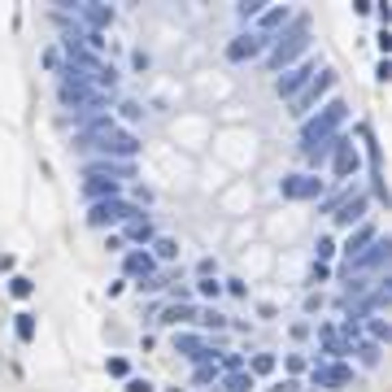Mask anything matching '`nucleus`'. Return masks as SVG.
I'll list each match as a JSON object with an SVG mask.
<instances>
[{"label":"nucleus","instance_id":"nucleus-22","mask_svg":"<svg viewBox=\"0 0 392 392\" xmlns=\"http://www.w3.org/2000/svg\"><path fill=\"white\" fill-rule=\"evenodd\" d=\"M353 353H358L362 366H379V344L375 340H358V344H353Z\"/></svg>","mask_w":392,"mask_h":392},{"label":"nucleus","instance_id":"nucleus-15","mask_svg":"<svg viewBox=\"0 0 392 392\" xmlns=\"http://www.w3.org/2000/svg\"><path fill=\"white\" fill-rule=\"evenodd\" d=\"M174 349H179L183 358H192V362H213V349H205V340H200V336H187V331L174 336Z\"/></svg>","mask_w":392,"mask_h":392},{"label":"nucleus","instance_id":"nucleus-17","mask_svg":"<svg viewBox=\"0 0 392 392\" xmlns=\"http://www.w3.org/2000/svg\"><path fill=\"white\" fill-rule=\"evenodd\" d=\"M127 240H131V244H153V240H157V231H153V222L144 218V213L127 222Z\"/></svg>","mask_w":392,"mask_h":392},{"label":"nucleus","instance_id":"nucleus-14","mask_svg":"<svg viewBox=\"0 0 392 392\" xmlns=\"http://www.w3.org/2000/svg\"><path fill=\"white\" fill-rule=\"evenodd\" d=\"M288 22H292V14H288V5H275V9H261V14H257V35H266V40H270V35H275V31H283V27H288Z\"/></svg>","mask_w":392,"mask_h":392},{"label":"nucleus","instance_id":"nucleus-41","mask_svg":"<svg viewBox=\"0 0 392 392\" xmlns=\"http://www.w3.org/2000/svg\"><path fill=\"white\" fill-rule=\"evenodd\" d=\"M170 392H183V388H170Z\"/></svg>","mask_w":392,"mask_h":392},{"label":"nucleus","instance_id":"nucleus-39","mask_svg":"<svg viewBox=\"0 0 392 392\" xmlns=\"http://www.w3.org/2000/svg\"><path fill=\"white\" fill-rule=\"evenodd\" d=\"M109 375H127V362L122 358H109Z\"/></svg>","mask_w":392,"mask_h":392},{"label":"nucleus","instance_id":"nucleus-19","mask_svg":"<svg viewBox=\"0 0 392 392\" xmlns=\"http://www.w3.org/2000/svg\"><path fill=\"white\" fill-rule=\"evenodd\" d=\"M161 323H166V327H179V323H196V310H192V305H179V301H174L170 310L161 314Z\"/></svg>","mask_w":392,"mask_h":392},{"label":"nucleus","instance_id":"nucleus-34","mask_svg":"<svg viewBox=\"0 0 392 392\" xmlns=\"http://www.w3.org/2000/svg\"><path fill=\"white\" fill-rule=\"evenodd\" d=\"M371 14H379V22L388 27V22H392V5H379V0H375V9H371Z\"/></svg>","mask_w":392,"mask_h":392},{"label":"nucleus","instance_id":"nucleus-18","mask_svg":"<svg viewBox=\"0 0 392 392\" xmlns=\"http://www.w3.org/2000/svg\"><path fill=\"white\" fill-rule=\"evenodd\" d=\"M153 270H157V261H153V253H127V275L153 279Z\"/></svg>","mask_w":392,"mask_h":392},{"label":"nucleus","instance_id":"nucleus-10","mask_svg":"<svg viewBox=\"0 0 392 392\" xmlns=\"http://www.w3.org/2000/svg\"><path fill=\"white\" fill-rule=\"evenodd\" d=\"M83 174L122 183V179H135V166H131V161H114V157H101V161H88V166H83Z\"/></svg>","mask_w":392,"mask_h":392},{"label":"nucleus","instance_id":"nucleus-3","mask_svg":"<svg viewBox=\"0 0 392 392\" xmlns=\"http://www.w3.org/2000/svg\"><path fill=\"white\" fill-rule=\"evenodd\" d=\"M140 218V209L131 205V200H96V205H88V227H122V222Z\"/></svg>","mask_w":392,"mask_h":392},{"label":"nucleus","instance_id":"nucleus-4","mask_svg":"<svg viewBox=\"0 0 392 392\" xmlns=\"http://www.w3.org/2000/svg\"><path fill=\"white\" fill-rule=\"evenodd\" d=\"M314 75H318V66H314V62H296V66H288V70H283V75L275 79V92H279L283 101H292V96H301V92L310 88V79H314Z\"/></svg>","mask_w":392,"mask_h":392},{"label":"nucleus","instance_id":"nucleus-30","mask_svg":"<svg viewBox=\"0 0 392 392\" xmlns=\"http://www.w3.org/2000/svg\"><path fill=\"white\" fill-rule=\"evenodd\" d=\"M222 371H227V375L244 371V358H240V353H222Z\"/></svg>","mask_w":392,"mask_h":392},{"label":"nucleus","instance_id":"nucleus-37","mask_svg":"<svg viewBox=\"0 0 392 392\" xmlns=\"http://www.w3.org/2000/svg\"><path fill=\"white\" fill-rule=\"evenodd\" d=\"M213 375H218V371H213V366H200V371H196V384H209Z\"/></svg>","mask_w":392,"mask_h":392},{"label":"nucleus","instance_id":"nucleus-40","mask_svg":"<svg viewBox=\"0 0 392 392\" xmlns=\"http://www.w3.org/2000/svg\"><path fill=\"white\" fill-rule=\"evenodd\" d=\"M296 388H301V384H296V379H283V384H275L270 392H296Z\"/></svg>","mask_w":392,"mask_h":392},{"label":"nucleus","instance_id":"nucleus-26","mask_svg":"<svg viewBox=\"0 0 392 392\" xmlns=\"http://www.w3.org/2000/svg\"><path fill=\"white\" fill-rule=\"evenodd\" d=\"M261 9H266V0H244V5L235 9V14H240L244 22H257V14H261Z\"/></svg>","mask_w":392,"mask_h":392},{"label":"nucleus","instance_id":"nucleus-31","mask_svg":"<svg viewBox=\"0 0 392 392\" xmlns=\"http://www.w3.org/2000/svg\"><path fill=\"white\" fill-rule=\"evenodd\" d=\"M196 292H200V296H218V292H222V283L209 275V279H200V283H196Z\"/></svg>","mask_w":392,"mask_h":392},{"label":"nucleus","instance_id":"nucleus-20","mask_svg":"<svg viewBox=\"0 0 392 392\" xmlns=\"http://www.w3.org/2000/svg\"><path fill=\"white\" fill-rule=\"evenodd\" d=\"M371 240H375V227H358V231L349 235V240H344V253H349V257H358Z\"/></svg>","mask_w":392,"mask_h":392},{"label":"nucleus","instance_id":"nucleus-9","mask_svg":"<svg viewBox=\"0 0 392 392\" xmlns=\"http://www.w3.org/2000/svg\"><path fill=\"white\" fill-rule=\"evenodd\" d=\"M388 248H392V244L384 240V235H375V240L366 244V248H362L358 257H349V261H344L340 270H344V275H353V270H371V266H379V261L388 257Z\"/></svg>","mask_w":392,"mask_h":392},{"label":"nucleus","instance_id":"nucleus-38","mask_svg":"<svg viewBox=\"0 0 392 392\" xmlns=\"http://www.w3.org/2000/svg\"><path fill=\"white\" fill-rule=\"evenodd\" d=\"M140 114H144V109H140V105H131V101L122 105V118H131V122H135V118H140Z\"/></svg>","mask_w":392,"mask_h":392},{"label":"nucleus","instance_id":"nucleus-35","mask_svg":"<svg viewBox=\"0 0 392 392\" xmlns=\"http://www.w3.org/2000/svg\"><path fill=\"white\" fill-rule=\"evenodd\" d=\"M379 53H384V57L392 53V31L388 27H384V35H379Z\"/></svg>","mask_w":392,"mask_h":392},{"label":"nucleus","instance_id":"nucleus-32","mask_svg":"<svg viewBox=\"0 0 392 392\" xmlns=\"http://www.w3.org/2000/svg\"><path fill=\"white\" fill-rule=\"evenodd\" d=\"M371 336H375V344L388 340V323H384V318H371Z\"/></svg>","mask_w":392,"mask_h":392},{"label":"nucleus","instance_id":"nucleus-36","mask_svg":"<svg viewBox=\"0 0 392 392\" xmlns=\"http://www.w3.org/2000/svg\"><path fill=\"white\" fill-rule=\"evenodd\" d=\"M327 275H331V270H327V266H323V261H314V275H310V279H314V283H323V279H327Z\"/></svg>","mask_w":392,"mask_h":392},{"label":"nucleus","instance_id":"nucleus-11","mask_svg":"<svg viewBox=\"0 0 392 392\" xmlns=\"http://www.w3.org/2000/svg\"><path fill=\"white\" fill-rule=\"evenodd\" d=\"M310 379H314V388H344L353 379V371L344 362H314Z\"/></svg>","mask_w":392,"mask_h":392},{"label":"nucleus","instance_id":"nucleus-24","mask_svg":"<svg viewBox=\"0 0 392 392\" xmlns=\"http://www.w3.org/2000/svg\"><path fill=\"white\" fill-rule=\"evenodd\" d=\"M270 371H275V353H257L248 362V375H270Z\"/></svg>","mask_w":392,"mask_h":392},{"label":"nucleus","instance_id":"nucleus-28","mask_svg":"<svg viewBox=\"0 0 392 392\" xmlns=\"http://www.w3.org/2000/svg\"><path fill=\"white\" fill-rule=\"evenodd\" d=\"M9 292H14V296H31V292H35V283H31L27 275H14V279H9Z\"/></svg>","mask_w":392,"mask_h":392},{"label":"nucleus","instance_id":"nucleus-1","mask_svg":"<svg viewBox=\"0 0 392 392\" xmlns=\"http://www.w3.org/2000/svg\"><path fill=\"white\" fill-rule=\"evenodd\" d=\"M344 118H349V105H344V101H327V105H323V109H318L314 118H305V122H301V148L310 153V148H318V144H323V140L340 135Z\"/></svg>","mask_w":392,"mask_h":392},{"label":"nucleus","instance_id":"nucleus-12","mask_svg":"<svg viewBox=\"0 0 392 392\" xmlns=\"http://www.w3.org/2000/svg\"><path fill=\"white\" fill-rule=\"evenodd\" d=\"M366 209H371V196L358 192V196H344L336 209H331V218L340 222V227H353V222H362L366 218Z\"/></svg>","mask_w":392,"mask_h":392},{"label":"nucleus","instance_id":"nucleus-27","mask_svg":"<svg viewBox=\"0 0 392 392\" xmlns=\"http://www.w3.org/2000/svg\"><path fill=\"white\" fill-rule=\"evenodd\" d=\"M331 253H336V240H331V235H318V244H314V257L327 266V257H331Z\"/></svg>","mask_w":392,"mask_h":392},{"label":"nucleus","instance_id":"nucleus-8","mask_svg":"<svg viewBox=\"0 0 392 392\" xmlns=\"http://www.w3.org/2000/svg\"><path fill=\"white\" fill-rule=\"evenodd\" d=\"M70 14H75L79 22H88V31H109L114 27V9L109 5H96V0H88V5H66Z\"/></svg>","mask_w":392,"mask_h":392},{"label":"nucleus","instance_id":"nucleus-29","mask_svg":"<svg viewBox=\"0 0 392 392\" xmlns=\"http://www.w3.org/2000/svg\"><path fill=\"white\" fill-rule=\"evenodd\" d=\"M196 323H205V327H227V314H218V310H205V314H196Z\"/></svg>","mask_w":392,"mask_h":392},{"label":"nucleus","instance_id":"nucleus-13","mask_svg":"<svg viewBox=\"0 0 392 392\" xmlns=\"http://www.w3.org/2000/svg\"><path fill=\"white\" fill-rule=\"evenodd\" d=\"M83 196H88V205H96V200H118L122 196V183H114V179H83Z\"/></svg>","mask_w":392,"mask_h":392},{"label":"nucleus","instance_id":"nucleus-33","mask_svg":"<svg viewBox=\"0 0 392 392\" xmlns=\"http://www.w3.org/2000/svg\"><path fill=\"white\" fill-rule=\"evenodd\" d=\"M127 392H153L148 379H127Z\"/></svg>","mask_w":392,"mask_h":392},{"label":"nucleus","instance_id":"nucleus-2","mask_svg":"<svg viewBox=\"0 0 392 392\" xmlns=\"http://www.w3.org/2000/svg\"><path fill=\"white\" fill-rule=\"evenodd\" d=\"M305 49H310V18H296L288 31H279L275 40H270V70H288L296 66V57H301Z\"/></svg>","mask_w":392,"mask_h":392},{"label":"nucleus","instance_id":"nucleus-5","mask_svg":"<svg viewBox=\"0 0 392 392\" xmlns=\"http://www.w3.org/2000/svg\"><path fill=\"white\" fill-rule=\"evenodd\" d=\"M331 88H336V75H331V70H318V79H310V88H305L301 96H292V118H305Z\"/></svg>","mask_w":392,"mask_h":392},{"label":"nucleus","instance_id":"nucleus-6","mask_svg":"<svg viewBox=\"0 0 392 392\" xmlns=\"http://www.w3.org/2000/svg\"><path fill=\"white\" fill-rule=\"evenodd\" d=\"M279 192H283V200H318L323 196V179L318 174H283Z\"/></svg>","mask_w":392,"mask_h":392},{"label":"nucleus","instance_id":"nucleus-7","mask_svg":"<svg viewBox=\"0 0 392 392\" xmlns=\"http://www.w3.org/2000/svg\"><path fill=\"white\" fill-rule=\"evenodd\" d=\"M266 49H270V40H266V35L244 31V35H235V40L227 44V62H253V57H261Z\"/></svg>","mask_w":392,"mask_h":392},{"label":"nucleus","instance_id":"nucleus-25","mask_svg":"<svg viewBox=\"0 0 392 392\" xmlns=\"http://www.w3.org/2000/svg\"><path fill=\"white\" fill-rule=\"evenodd\" d=\"M222 384H227V392H248V388H253V375H248V371H235V375L222 379Z\"/></svg>","mask_w":392,"mask_h":392},{"label":"nucleus","instance_id":"nucleus-16","mask_svg":"<svg viewBox=\"0 0 392 392\" xmlns=\"http://www.w3.org/2000/svg\"><path fill=\"white\" fill-rule=\"evenodd\" d=\"M358 166H362V157H358V148L349 144V135H344V144L336 148V174L349 179V174H358Z\"/></svg>","mask_w":392,"mask_h":392},{"label":"nucleus","instance_id":"nucleus-23","mask_svg":"<svg viewBox=\"0 0 392 392\" xmlns=\"http://www.w3.org/2000/svg\"><path fill=\"white\" fill-rule=\"evenodd\" d=\"M153 257H161V261H170V257H179V244L170 240V235H161V240H153Z\"/></svg>","mask_w":392,"mask_h":392},{"label":"nucleus","instance_id":"nucleus-21","mask_svg":"<svg viewBox=\"0 0 392 392\" xmlns=\"http://www.w3.org/2000/svg\"><path fill=\"white\" fill-rule=\"evenodd\" d=\"M14 331H18L22 344H31V340H35V314H27V310L14 314Z\"/></svg>","mask_w":392,"mask_h":392}]
</instances>
